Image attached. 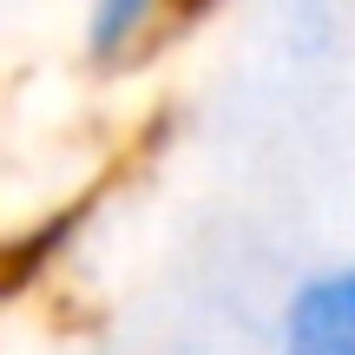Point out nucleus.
Returning a JSON list of instances; mask_svg holds the SVG:
<instances>
[{
    "mask_svg": "<svg viewBox=\"0 0 355 355\" xmlns=\"http://www.w3.org/2000/svg\"><path fill=\"white\" fill-rule=\"evenodd\" d=\"M277 355H355V263L316 270L283 303Z\"/></svg>",
    "mask_w": 355,
    "mask_h": 355,
    "instance_id": "f257e3e1",
    "label": "nucleus"
},
{
    "mask_svg": "<svg viewBox=\"0 0 355 355\" xmlns=\"http://www.w3.org/2000/svg\"><path fill=\"white\" fill-rule=\"evenodd\" d=\"M158 13H165V0H92V20H86L92 60H125Z\"/></svg>",
    "mask_w": 355,
    "mask_h": 355,
    "instance_id": "f03ea898",
    "label": "nucleus"
}]
</instances>
